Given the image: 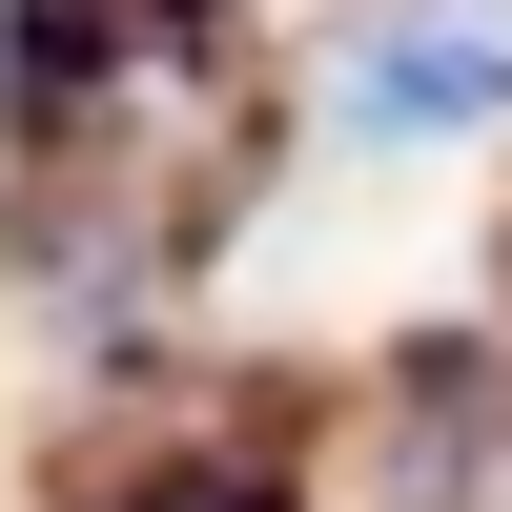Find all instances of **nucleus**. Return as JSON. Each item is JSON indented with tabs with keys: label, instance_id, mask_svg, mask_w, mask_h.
I'll use <instances>...</instances> for the list:
<instances>
[{
	"label": "nucleus",
	"instance_id": "nucleus-1",
	"mask_svg": "<svg viewBox=\"0 0 512 512\" xmlns=\"http://www.w3.org/2000/svg\"><path fill=\"white\" fill-rule=\"evenodd\" d=\"M328 123L349 144H492L512 123V0H349L328 21Z\"/></svg>",
	"mask_w": 512,
	"mask_h": 512
},
{
	"label": "nucleus",
	"instance_id": "nucleus-2",
	"mask_svg": "<svg viewBox=\"0 0 512 512\" xmlns=\"http://www.w3.org/2000/svg\"><path fill=\"white\" fill-rule=\"evenodd\" d=\"M123 512H287V492H226V472H185V492H123Z\"/></svg>",
	"mask_w": 512,
	"mask_h": 512
}]
</instances>
